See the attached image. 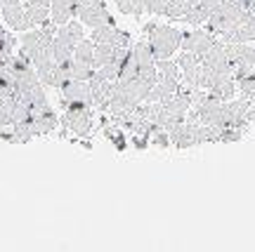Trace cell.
<instances>
[{
  "mask_svg": "<svg viewBox=\"0 0 255 252\" xmlns=\"http://www.w3.org/2000/svg\"><path fill=\"white\" fill-rule=\"evenodd\" d=\"M218 36L210 33L208 28H194L189 33H182V43H180V50H187V52L194 54H206L210 47L215 45Z\"/></svg>",
  "mask_w": 255,
  "mask_h": 252,
  "instance_id": "obj_6",
  "label": "cell"
},
{
  "mask_svg": "<svg viewBox=\"0 0 255 252\" xmlns=\"http://www.w3.org/2000/svg\"><path fill=\"white\" fill-rule=\"evenodd\" d=\"M177 87H180V78H163V76H158V81L154 83V87L149 92L146 101H163L165 97L175 94Z\"/></svg>",
  "mask_w": 255,
  "mask_h": 252,
  "instance_id": "obj_16",
  "label": "cell"
},
{
  "mask_svg": "<svg viewBox=\"0 0 255 252\" xmlns=\"http://www.w3.org/2000/svg\"><path fill=\"white\" fill-rule=\"evenodd\" d=\"M78 2L81 0H50V19L52 24L62 26L69 19L78 14Z\"/></svg>",
  "mask_w": 255,
  "mask_h": 252,
  "instance_id": "obj_13",
  "label": "cell"
},
{
  "mask_svg": "<svg viewBox=\"0 0 255 252\" xmlns=\"http://www.w3.org/2000/svg\"><path fill=\"white\" fill-rule=\"evenodd\" d=\"M66 101H81L92 106V92L88 81H69L62 85V104Z\"/></svg>",
  "mask_w": 255,
  "mask_h": 252,
  "instance_id": "obj_12",
  "label": "cell"
},
{
  "mask_svg": "<svg viewBox=\"0 0 255 252\" xmlns=\"http://www.w3.org/2000/svg\"><path fill=\"white\" fill-rule=\"evenodd\" d=\"M78 19L83 21V26L88 28L114 26L116 24L114 17H111V12L104 5V0H81L78 2Z\"/></svg>",
  "mask_w": 255,
  "mask_h": 252,
  "instance_id": "obj_4",
  "label": "cell"
},
{
  "mask_svg": "<svg viewBox=\"0 0 255 252\" xmlns=\"http://www.w3.org/2000/svg\"><path fill=\"white\" fill-rule=\"evenodd\" d=\"M177 66H180V71H182L187 85L203 90V62H201V54L182 50L180 57H177Z\"/></svg>",
  "mask_w": 255,
  "mask_h": 252,
  "instance_id": "obj_5",
  "label": "cell"
},
{
  "mask_svg": "<svg viewBox=\"0 0 255 252\" xmlns=\"http://www.w3.org/2000/svg\"><path fill=\"white\" fill-rule=\"evenodd\" d=\"M208 92L213 94V97L222 99V101L234 99V92H237V81H234V76H225V78H220V81L215 83Z\"/></svg>",
  "mask_w": 255,
  "mask_h": 252,
  "instance_id": "obj_18",
  "label": "cell"
},
{
  "mask_svg": "<svg viewBox=\"0 0 255 252\" xmlns=\"http://www.w3.org/2000/svg\"><path fill=\"white\" fill-rule=\"evenodd\" d=\"M12 125V111H9V106L2 101L0 104V127H9Z\"/></svg>",
  "mask_w": 255,
  "mask_h": 252,
  "instance_id": "obj_21",
  "label": "cell"
},
{
  "mask_svg": "<svg viewBox=\"0 0 255 252\" xmlns=\"http://www.w3.org/2000/svg\"><path fill=\"white\" fill-rule=\"evenodd\" d=\"M83 38H85V33H83V21H73V19H69L66 24H62V26L55 31L57 43L69 45V47H73V50H76V45L81 43Z\"/></svg>",
  "mask_w": 255,
  "mask_h": 252,
  "instance_id": "obj_14",
  "label": "cell"
},
{
  "mask_svg": "<svg viewBox=\"0 0 255 252\" xmlns=\"http://www.w3.org/2000/svg\"><path fill=\"white\" fill-rule=\"evenodd\" d=\"M248 17H253V14L246 12L241 0H239V2H229V5H222V7H218L210 14V19L206 21V28H208L210 33H215V36L222 38L225 33H229V31H234L237 26H241Z\"/></svg>",
  "mask_w": 255,
  "mask_h": 252,
  "instance_id": "obj_2",
  "label": "cell"
},
{
  "mask_svg": "<svg viewBox=\"0 0 255 252\" xmlns=\"http://www.w3.org/2000/svg\"><path fill=\"white\" fill-rule=\"evenodd\" d=\"M248 120L255 125V99H253V104H251V108H248Z\"/></svg>",
  "mask_w": 255,
  "mask_h": 252,
  "instance_id": "obj_22",
  "label": "cell"
},
{
  "mask_svg": "<svg viewBox=\"0 0 255 252\" xmlns=\"http://www.w3.org/2000/svg\"><path fill=\"white\" fill-rule=\"evenodd\" d=\"M64 118L62 125L71 130L76 137H88L92 130V106L90 104H81V101H66L62 104Z\"/></svg>",
  "mask_w": 255,
  "mask_h": 252,
  "instance_id": "obj_3",
  "label": "cell"
},
{
  "mask_svg": "<svg viewBox=\"0 0 255 252\" xmlns=\"http://www.w3.org/2000/svg\"><path fill=\"white\" fill-rule=\"evenodd\" d=\"M116 2V7L123 12V14H132V17H139L144 9L139 7V2L137 0H114Z\"/></svg>",
  "mask_w": 255,
  "mask_h": 252,
  "instance_id": "obj_20",
  "label": "cell"
},
{
  "mask_svg": "<svg viewBox=\"0 0 255 252\" xmlns=\"http://www.w3.org/2000/svg\"><path fill=\"white\" fill-rule=\"evenodd\" d=\"M0 17L12 31H21V19H24V2H9L0 9Z\"/></svg>",
  "mask_w": 255,
  "mask_h": 252,
  "instance_id": "obj_17",
  "label": "cell"
},
{
  "mask_svg": "<svg viewBox=\"0 0 255 252\" xmlns=\"http://www.w3.org/2000/svg\"><path fill=\"white\" fill-rule=\"evenodd\" d=\"M144 36L156 59H170L180 50V43H182L180 28H173L168 24H156V21H149L144 26Z\"/></svg>",
  "mask_w": 255,
  "mask_h": 252,
  "instance_id": "obj_1",
  "label": "cell"
},
{
  "mask_svg": "<svg viewBox=\"0 0 255 252\" xmlns=\"http://www.w3.org/2000/svg\"><path fill=\"white\" fill-rule=\"evenodd\" d=\"M88 83H90V92H92V106L100 108V111H107L111 101V94L116 90V83L102 78L100 73H97V69H95V73H92V78Z\"/></svg>",
  "mask_w": 255,
  "mask_h": 252,
  "instance_id": "obj_7",
  "label": "cell"
},
{
  "mask_svg": "<svg viewBox=\"0 0 255 252\" xmlns=\"http://www.w3.org/2000/svg\"><path fill=\"white\" fill-rule=\"evenodd\" d=\"M253 73H255V66H253Z\"/></svg>",
  "mask_w": 255,
  "mask_h": 252,
  "instance_id": "obj_24",
  "label": "cell"
},
{
  "mask_svg": "<svg viewBox=\"0 0 255 252\" xmlns=\"http://www.w3.org/2000/svg\"><path fill=\"white\" fill-rule=\"evenodd\" d=\"M28 125H31V132H33V137H40V135L52 132V130L59 125V118H57L55 108H52V106H45V108H40V111H36V113H33V118L28 120Z\"/></svg>",
  "mask_w": 255,
  "mask_h": 252,
  "instance_id": "obj_11",
  "label": "cell"
},
{
  "mask_svg": "<svg viewBox=\"0 0 255 252\" xmlns=\"http://www.w3.org/2000/svg\"><path fill=\"white\" fill-rule=\"evenodd\" d=\"M47 19H50V5L24 0V19H21V31H28V28L40 26V24H45Z\"/></svg>",
  "mask_w": 255,
  "mask_h": 252,
  "instance_id": "obj_10",
  "label": "cell"
},
{
  "mask_svg": "<svg viewBox=\"0 0 255 252\" xmlns=\"http://www.w3.org/2000/svg\"><path fill=\"white\" fill-rule=\"evenodd\" d=\"M130 50V47H128ZM128 50H121L116 45H109V43H95V66H107V64H116L123 62Z\"/></svg>",
  "mask_w": 255,
  "mask_h": 252,
  "instance_id": "obj_15",
  "label": "cell"
},
{
  "mask_svg": "<svg viewBox=\"0 0 255 252\" xmlns=\"http://www.w3.org/2000/svg\"><path fill=\"white\" fill-rule=\"evenodd\" d=\"M225 45H227L232 73L237 69H253L255 66V47L251 43H225Z\"/></svg>",
  "mask_w": 255,
  "mask_h": 252,
  "instance_id": "obj_8",
  "label": "cell"
},
{
  "mask_svg": "<svg viewBox=\"0 0 255 252\" xmlns=\"http://www.w3.org/2000/svg\"><path fill=\"white\" fill-rule=\"evenodd\" d=\"M31 2H43V5H50V0H31Z\"/></svg>",
  "mask_w": 255,
  "mask_h": 252,
  "instance_id": "obj_23",
  "label": "cell"
},
{
  "mask_svg": "<svg viewBox=\"0 0 255 252\" xmlns=\"http://www.w3.org/2000/svg\"><path fill=\"white\" fill-rule=\"evenodd\" d=\"M73 62H81V64H92L95 66V43L90 40H85L83 38L81 43L76 45V50H73ZM97 69V66H95Z\"/></svg>",
  "mask_w": 255,
  "mask_h": 252,
  "instance_id": "obj_19",
  "label": "cell"
},
{
  "mask_svg": "<svg viewBox=\"0 0 255 252\" xmlns=\"http://www.w3.org/2000/svg\"><path fill=\"white\" fill-rule=\"evenodd\" d=\"M92 43H109V45H116L121 50H128L130 47V36L126 31H121L114 26H97L92 28Z\"/></svg>",
  "mask_w": 255,
  "mask_h": 252,
  "instance_id": "obj_9",
  "label": "cell"
}]
</instances>
